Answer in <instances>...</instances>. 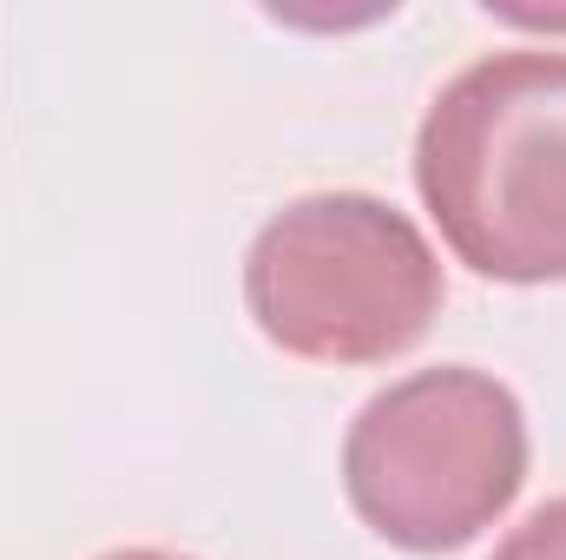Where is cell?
<instances>
[{
    "instance_id": "cell-1",
    "label": "cell",
    "mask_w": 566,
    "mask_h": 560,
    "mask_svg": "<svg viewBox=\"0 0 566 560\" xmlns=\"http://www.w3.org/2000/svg\"><path fill=\"white\" fill-rule=\"evenodd\" d=\"M416 191L474 278L566 283V53L461 66L422 113Z\"/></svg>"
},
{
    "instance_id": "cell-2",
    "label": "cell",
    "mask_w": 566,
    "mask_h": 560,
    "mask_svg": "<svg viewBox=\"0 0 566 560\" xmlns=\"http://www.w3.org/2000/svg\"><path fill=\"white\" fill-rule=\"evenodd\" d=\"M244 310L303 363H389L441 317V258L376 191H310L264 218L244 251Z\"/></svg>"
},
{
    "instance_id": "cell-3",
    "label": "cell",
    "mask_w": 566,
    "mask_h": 560,
    "mask_svg": "<svg viewBox=\"0 0 566 560\" xmlns=\"http://www.w3.org/2000/svg\"><path fill=\"white\" fill-rule=\"evenodd\" d=\"M343 488L363 528L389 548L454 554L527 488V409L488 370H416L356 409Z\"/></svg>"
},
{
    "instance_id": "cell-4",
    "label": "cell",
    "mask_w": 566,
    "mask_h": 560,
    "mask_svg": "<svg viewBox=\"0 0 566 560\" xmlns=\"http://www.w3.org/2000/svg\"><path fill=\"white\" fill-rule=\"evenodd\" d=\"M494 560H566V495L541 501V508L494 548Z\"/></svg>"
},
{
    "instance_id": "cell-5",
    "label": "cell",
    "mask_w": 566,
    "mask_h": 560,
    "mask_svg": "<svg viewBox=\"0 0 566 560\" xmlns=\"http://www.w3.org/2000/svg\"><path fill=\"white\" fill-rule=\"evenodd\" d=\"M99 560H191V554H171V548H119V554H99Z\"/></svg>"
}]
</instances>
